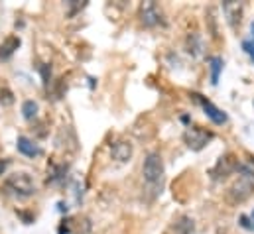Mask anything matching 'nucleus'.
<instances>
[{"instance_id": "nucleus-1", "label": "nucleus", "mask_w": 254, "mask_h": 234, "mask_svg": "<svg viewBox=\"0 0 254 234\" xmlns=\"http://www.w3.org/2000/svg\"><path fill=\"white\" fill-rule=\"evenodd\" d=\"M164 174H166V168H164V160H162L160 152H150L142 164V176H144L146 185L156 189V193H158V189H162Z\"/></svg>"}, {"instance_id": "nucleus-2", "label": "nucleus", "mask_w": 254, "mask_h": 234, "mask_svg": "<svg viewBox=\"0 0 254 234\" xmlns=\"http://www.w3.org/2000/svg\"><path fill=\"white\" fill-rule=\"evenodd\" d=\"M4 189L10 195L18 197V199H28V197H32L38 191L36 181L26 172H18V174H12V176L6 177L4 179Z\"/></svg>"}, {"instance_id": "nucleus-3", "label": "nucleus", "mask_w": 254, "mask_h": 234, "mask_svg": "<svg viewBox=\"0 0 254 234\" xmlns=\"http://www.w3.org/2000/svg\"><path fill=\"white\" fill-rule=\"evenodd\" d=\"M213 138H215V134L207 128H201V126H188L184 132V142L193 152H201Z\"/></svg>"}, {"instance_id": "nucleus-4", "label": "nucleus", "mask_w": 254, "mask_h": 234, "mask_svg": "<svg viewBox=\"0 0 254 234\" xmlns=\"http://www.w3.org/2000/svg\"><path fill=\"white\" fill-rule=\"evenodd\" d=\"M253 193H254L253 179L241 177V179H237V181L227 189V203H229V205H241V203H245Z\"/></svg>"}, {"instance_id": "nucleus-5", "label": "nucleus", "mask_w": 254, "mask_h": 234, "mask_svg": "<svg viewBox=\"0 0 254 234\" xmlns=\"http://www.w3.org/2000/svg\"><path fill=\"white\" fill-rule=\"evenodd\" d=\"M140 22L146 26V28H158V26H166V18H164V12L162 8L156 4V2H142L140 4Z\"/></svg>"}, {"instance_id": "nucleus-6", "label": "nucleus", "mask_w": 254, "mask_h": 234, "mask_svg": "<svg viewBox=\"0 0 254 234\" xmlns=\"http://www.w3.org/2000/svg\"><path fill=\"white\" fill-rule=\"evenodd\" d=\"M239 164H241V160H239L235 154H225V156H221V158L217 160L215 168L211 170V177H213L215 181L227 179L229 176H233V174L239 172Z\"/></svg>"}, {"instance_id": "nucleus-7", "label": "nucleus", "mask_w": 254, "mask_h": 234, "mask_svg": "<svg viewBox=\"0 0 254 234\" xmlns=\"http://www.w3.org/2000/svg\"><path fill=\"white\" fill-rule=\"evenodd\" d=\"M193 97H195V101H197V103L201 105V109L205 111L207 118H209V120H211L213 124L221 126V124H225V122H227V115H225V113H223V111H221L219 107H215V105H213V103H211L209 99H205L203 95H197V93H195Z\"/></svg>"}, {"instance_id": "nucleus-8", "label": "nucleus", "mask_w": 254, "mask_h": 234, "mask_svg": "<svg viewBox=\"0 0 254 234\" xmlns=\"http://www.w3.org/2000/svg\"><path fill=\"white\" fill-rule=\"evenodd\" d=\"M243 10H245L243 2H233V0L223 2V14H225L229 26H231L235 32L239 30V26H241V22H243Z\"/></svg>"}, {"instance_id": "nucleus-9", "label": "nucleus", "mask_w": 254, "mask_h": 234, "mask_svg": "<svg viewBox=\"0 0 254 234\" xmlns=\"http://www.w3.org/2000/svg\"><path fill=\"white\" fill-rule=\"evenodd\" d=\"M195 233V223L188 215H180L178 219H174L170 223V227L166 229L164 234H193Z\"/></svg>"}, {"instance_id": "nucleus-10", "label": "nucleus", "mask_w": 254, "mask_h": 234, "mask_svg": "<svg viewBox=\"0 0 254 234\" xmlns=\"http://www.w3.org/2000/svg\"><path fill=\"white\" fill-rule=\"evenodd\" d=\"M132 154H134L132 144H130V142H127V140H119V142H115V144L111 146V156H113L117 162H121V164H127V162H130Z\"/></svg>"}, {"instance_id": "nucleus-11", "label": "nucleus", "mask_w": 254, "mask_h": 234, "mask_svg": "<svg viewBox=\"0 0 254 234\" xmlns=\"http://www.w3.org/2000/svg\"><path fill=\"white\" fill-rule=\"evenodd\" d=\"M16 148H18V152H20L22 156H26V158H38V156H42V148H40L34 140H30V138H26V136H18Z\"/></svg>"}, {"instance_id": "nucleus-12", "label": "nucleus", "mask_w": 254, "mask_h": 234, "mask_svg": "<svg viewBox=\"0 0 254 234\" xmlns=\"http://www.w3.org/2000/svg\"><path fill=\"white\" fill-rule=\"evenodd\" d=\"M18 48H20V38H18V36H8V38L0 44V59L12 58Z\"/></svg>"}, {"instance_id": "nucleus-13", "label": "nucleus", "mask_w": 254, "mask_h": 234, "mask_svg": "<svg viewBox=\"0 0 254 234\" xmlns=\"http://www.w3.org/2000/svg\"><path fill=\"white\" fill-rule=\"evenodd\" d=\"M186 50H188V54L193 56V58H199L201 54H203V40H201V36L197 34V32H193L188 36V40H186Z\"/></svg>"}, {"instance_id": "nucleus-14", "label": "nucleus", "mask_w": 254, "mask_h": 234, "mask_svg": "<svg viewBox=\"0 0 254 234\" xmlns=\"http://www.w3.org/2000/svg\"><path fill=\"white\" fill-rule=\"evenodd\" d=\"M223 65H225V61H223L221 56H213V58H209L211 83H213V85H217V83H219V75H221V71H223Z\"/></svg>"}, {"instance_id": "nucleus-15", "label": "nucleus", "mask_w": 254, "mask_h": 234, "mask_svg": "<svg viewBox=\"0 0 254 234\" xmlns=\"http://www.w3.org/2000/svg\"><path fill=\"white\" fill-rule=\"evenodd\" d=\"M67 174V166H56V164H52L50 166V172H48V181H52V183H58V181H62Z\"/></svg>"}, {"instance_id": "nucleus-16", "label": "nucleus", "mask_w": 254, "mask_h": 234, "mask_svg": "<svg viewBox=\"0 0 254 234\" xmlns=\"http://www.w3.org/2000/svg\"><path fill=\"white\" fill-rule=\"evenodd\" d=\"M237 174H241L243 177H249V179H254V158H247V160H243L241 164H239V172Z\"/></svg>"}, {"instance_id": "nucleus-17", "label": "nucleus", "mask_w": 254, "mask_h": 234, "mask_svg": "<svg viewBox=\"0 0 254 234\" xmlns=\"http://www.w3.org/2000/svg\"><path fill=\"white\" fill-rule=\"evenodd\" d=\"M22 117L26 120H34L38 117V103L36 101H24L22 103Z\"/></svg>"}, {"instance_id": "nucleus-18", "label": "nucleus", "mask_w": 254, "mask_h": 234, "mask_svg": "<svg viewBox=\"0 0 254 234\" xmlns=\"http://www.w3.org/2000/svg\"><path fill=\"white\" fill-rule=\"evenodd\" d=\"M243 50L254 61V22H251V36L247 40H243Z\"/></svg>"}, {"instance_id": "nucleus-19", "label": "nucleus", "mask_w": 254, "mask_h": 234, "mask_svg": "<svg viewBox=\"0 0 254 234\" xmlns=\"http://www.w3.org/2000/svg\"><path fill=\"white\" fill-rule=\"evenodd\" d=\"M0 103L2 105H12L14 103V97H12V93L8 89H2L0 91Z\"/></svg>"}, {"instance_id": "nucleus-20", "label": "nucleus", "mask_w": 254, "mask_h": 234, "mask_svg": "<svg viewBox=\"0 0 254 234\" xmlns=\"http://www.w3.org/2000/svg\"><path fill=\"white\" fill-rule=\"evenodd\" d=\"M67 4L71 6V12H69V16H73L77 10H83V8L87 6V2H81V4H79V0H71V2H67Z\"/></svg>"}, {"instance_id": "nucleus-21", "label": "nucleus", "mask_w": 254, "mask_h": 234, "mask_svg": "<svg viewBox=\"0 0 254 234\" xmlns=\"http://www.w3.org/2000/svg\"><path fill=\"white\" fill-rule=\"evenodd\" d=\"M40 71H42V77H44V85H48V83H50V75H52L50 65H42Z\"/></svg>"}, {"instance_id": "nucleus-22", "label": "nucleus", "mask_w": 254, "mask_h": 234, "mask_svg": "<svg viewBox=\"0 0 254 234\" xmlns=\"http://www.w3.org/2000/svg\"><path fill=\"white\" fill-rule=\"evenodd\" d=\"M6 168H8V160H0V176L6 172Z\"/></svg>"}, {"instance_id": "nucleus-23", "label": "nucleus", "mask_w": 254, "mask_h": 234, "mask_svg": "<svg viewBox=\"0 0 254 234\" xmlns=\"http://www.w3.org/2000/svg\"><path fill=\"white\" fill-rule=\"evenodd\" d=\"M251 229L254 231V211L251 213Z\"/></svg>"}]
</instances>
